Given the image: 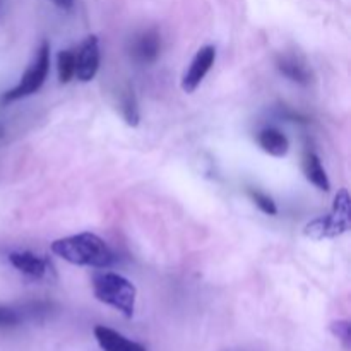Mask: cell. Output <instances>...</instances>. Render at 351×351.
<instances>
[{
  "instance_id": "4fadbf2b",
  "label": "cell",
  "mask_w": 351,
  "mask_h": 351,
  "mask_svg": "<svg viewBox=\"0 0 351 351\" xmlns=\"http://www.w3.org/2000/svg\"><path fill=\"white\" fill-rule=\"evenodd\" d=\"M120 110H122V117L125 120L127 125L137 127L139 125V106H137V98L134 95L132 88H127L120 96Z\"/></svg>"
},
{
  "instance_id": "ac0fdd59",
  "label": "cell",
  "mask_w": 351,
  "mask_h": 351,
  "mask_svg": "<svg viewBox=\"0 0 351 351\" xmlns=\"http://www.w3.org/2000/svg\"><path fill=\"white\" fill-rule=\"evenodd\" d=\"M50 2H53L55 5L60 7V9L64 10L72 9V5H74V0H50Z\"/></svg>"
},
{
  "instance_id": "7a4b0ae2",
  "label": "cell",
  "mask_w": 351,
  "mask_h": 351,
  "mask_svg": "<svg viewBox=\"0 0 351 351\" xmlns=\"http://www.w3.org/2000/svg\"><path fill=\"white\" fill-rule=\"evenodd\" d=\"M93 293L96 300L110 305L125 317H132L136 311L137 291L134 283L117 273H98L93 276Z\"/></svg>"
},
{
  "instance_id": "30bf717a",
  "label": "cell",
  "mask_w": 351,
  "mask_h": 351,
  "mask_svg": "<svg viewBox=\"0 0 351 351\" xmlns=\"http://www.w3.org/2000/svg\"><path fill=\"white\" fill-rule=\"evenodd\" d=\"M276 65L278 71L290 81L298 82V84H308L311 82V69L307 67V64L302 58L295 57V55H280Z\"/></svg>"
},
{
  "instance_id": "5b68a950",
  "label": "cell",
  "mask_w": 351,
  "mask_h": 351,
  "mask_svg": "<svg viewBox=\"0 0 351 351\" xmlns=\"http://www.w3.org/2000/svg\"><path fill=\"white\" fill-rule=\"evenodd\" d=\"M74 62L75 72L74 77H77L81 82H89L95 79L99 69V41L98 36L89 34L88 38L81 41L77 48L74 50Z\"/></svg>"
},
{
  "instance_id": "ba28073f",
  "label": "cell",
  "mask_w": 351,
  "mask_h": 351,
  "mask_svg": "<svg viewBox=\"0 0 351 351\" xmlns=\"http://www.w3.org/2000/svg\"><path fill=\"white\" fill-rule=\"evenodd\" d=\"M161 38L156 29L144 31L136 38L132 45V55L141 64H154L160 57Z\"/></svg>"
},
{
  "instance_id": "2e32d148",
  "label": "cell",
  "mask_w": 351,
  "mask_h": 351,
  "mask_svg": "<svg viewBox=\"0 0 351 351\" xmlns=\"http://www.w3.org/2000/svg\"><path fill=\"white\" fill-rule=\"evenodd\" d=\"M21 322V314L12 307L0 305V328H14Z\"/></svg>"
},
{
  "instance_id": "7c38bea8",
  "label": "cell",
  "mask_w": 351,
  "mask_h": 351,
  "mask_svg": "<svg viewBox=\"0 0 351 351\" xmlns=\"http://www.w3.org/2000/svg\"><path fill=\"white\" fill-rule=\"evenodd\" d=\"M302 168H304L305 178L311 182L312 185L319 189L322 192H329L331 189V184H329L328 173H326L324 167L321 163V158L317 156L315 153H305L304 160H302Z\"/></svg>"
},
{
  "instance_id": "9c48e42d",
  "label": "cell",
  "mask_w": 351,
  "mask_h": 351,
  "mask_svg": "<svg viewBox=\"0 0 351 351\" xmlns=\"http://www.w3.org/2000/svg\"><path fill=\"white\" fill-rule=\"evenodd\" d=\"M9 263L16 267L17 271H21L26 276L34 278V280H40L47 274V261L38 257L36 254L29 252V250H23V252H10L9 254Z\"/></svg>"
},
{
  "instance_id": "277c9868",
  "label": "cell",
  "mask_w": 351,
  "mask_h": 351,
  "mask_svg": "<svg viewBox=\"0 0 351 351\" xmlns=\"http://www.w3.org/2000/svg\"><path fill=\"white\" fill-rule=\"evenodd\" d=\"M48 72H50V43L47 40H43L40 48L36 50L33 62L27 65L26 72L21 75V81L12 89L3 93V105L17 101V99H23L26 96H31L36 91H40V88L47 81Z\"/></svg>"
},
{
  "instance_id": "6da1fadb",
  "label": "cell",
  "mask_w": 351,
  "mask_h": 351,
  "mask_svg": "<svg viewBox=\"0 0 351 351\" xmlns=\"http://www.w3.org/2000/svg\"><path fill=\"white\" fill-rule=\"evenodd\" d=\"M51 252L65 263L82 267L105 269L115 263V254L106 245L105 240L89 232L55 240L51 243Z\"/></svg>"
},
{
  "instance_id": "8fae6325",
  "label": "cell",
  "mask_w": 351,
  "mask_h": 351,
  "mask_svg": "<svg viewBox=\"0 0 351 351\" xmlns=\"http://www.w3.org/2000/svg\"><path fill=\"white\" fill-rule=\"evenodd\" d=\"M257 143L263 147L264 153L271 154L274 158L287 156L290 151V141L281 130L278 129H264L257 134Z\"/></svg>"
},
{
  "instance_id": "8992f818",
  "label": "cell",
  "mask_w": 351,
  "mask_h": 351,
  "mask_svg": "<svg viewBox=\"0 0 351 351\" xmlns=\"http://www.w3.org/2000/svg\"><path fill=\"white\" fill-rule=\"evenodd\" d=\"M215 60H216V48L211 47V45L202 47L201 50L194 55L191 65H189L184 77H182V89H184L185 93H194L195 89L201 86V82L204 81L208 72L211 71Z\"/></svg>"
},
{
  "instance_id": "5bb4252c",
  "label": "cell",
  "mask_w": 351,
  "mask_h": 351,
  "mask_svg": "<svg viewBox=\"0 0 351 351\" xmlns=\"http://www.w3.org/2000/svg\"><path fill=\"white\" fill-rule=\"evenodd\" d=\"M57 69H58V81L62 84H67L75 72L74 62V50H60L57 57Z\"/></svg>"
},
{
  "instance_id": "e0dca14e",
  "label": "cell",
  "mask_w": 351,
  "mask_h": 351,
  "mask_svg": "<svg viewBox=\"0 0 351 351\" xmlns=\"http://www.w3.org/2000/svg\"><path fill=\"white\" fill-rule=\"evenodd\" d=\"M331 332L336 336V338L341 339L343 345L348 348L350 339H351V326H350L348 321H335V322H332Z\"/></svg>"
},
{
  "instance_id": "3957f363",
  "label": "cell",
  "mask_w": 351,
  "mask_h": 351,
  "mask_svg": "<svg viewBox=\"0 0 351 351\" xmlns=\"http://www.w3.org/2000/svg\"><path fill=\"white\" fill-rule=\"evenodd\" d=\"M350 230V194L346 189L336 194L335 204L329 215L319 216L305 225L304 235L312 240H324L341 237Z\"/></svg>"
},
{
  "instance_id": "9a60e30c",
  "label": "cell",
  "mask_w": 351,
  "mask_h": 351,
  "mask_svg": "<svg viewBox=\"0 0 351 351\" xmlns=\"http://www.w3.org/2000/svg\"><path fill=\"white\" fill-rule=\"evenodd\" d=\"M249 194H250V197H252V201L256 202L257 208H259L264 215H267V216L278 215L276 202L273 201V197H269V195L264 194V192H261V191H250Z\"/></svg>"
},
{
  "instance_id": "52a82bcc",
  "label": "cell",
  "mask_w": 351,
  "mask_h": 351,
  "mask_svg": "<svg viewBox=\"0 0 351 351\" xmlns=\"http://www.w3.org/2000/svg\"><path fill=\"white\" fill-rule=\"evenodd\" d=\"M95 338L103 351H146L144 345L125 338L115 329L106 328V326H96Z\"/></svg>"
}]
</instances>
